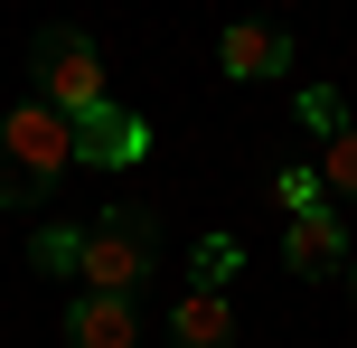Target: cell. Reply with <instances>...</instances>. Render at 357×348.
Segmentation results:
<instances>
[{
  "instance_id": "3957f363",
  "label": "cell",
  "mask_w": 357,
  "mask_h": 348,
  "mask_svg": "<svg viewBox=\"0 0 357 348\" xmlns=\"http://www.w3.org/2000/svg\"><path fill=\"white\" fill-rule=\"evenodd\" d=\"M29 85H38V104H56L66 123H85L94 104H113L104 94V47H94L85 29H38L29 38Z\"/></svg>"
},
{
  "instance_id": "8992f818",
  "label": "cell",
  "mask_w": 357,
  "mask_h": 348,
  "mask_svg": "<svg viewBox=\"0 0 357 348\" xmlns=\"http://www.w3.org/2000/svg\"><path fill=\"white\" fill-rule=\"evenodd\" d=\"M216 66H226L235 85H254V75H282V66H291V29H282V19H235V29L216 38Z\"/></svg>"
},
{
  "instance_id": "52a82bcc",
  "label": "cell",
  "mask_w": 357,
  "mask_h": 348,
  "mask_svg": "<svg viewBox=\"0 0 357 348\" xmlns=\"http://www.w3.org/2000/svg\"><path fill=\"white\" fill-rule=\"evenodd\" d=\"M132 339H142V320H132L123 292H75V311H66V348H132Z\"/></svg>"
},
{
  "instance_id": "7c38bea8",
  "label": "cell",
  "mask_w": 357,
  "mask_h": 348,
  "mask_svg": "<svg viewBox=\"0 0 357 348\" xmlns=\"http://www.w3.org/2000/svg\"><path fill=\"white\" fill-rule=\"evenodd\" d=\"M320 188H329V207H357V123L320 142Z\"/></svg>"
},
{
  "instance_id": "5b68a950",
  "label": "cell",
  "mask_w": 357,
  "mask_h": 348,
  "mask_svg": "<svg viewBox=\"0 0 357 348\" xmlns=\"http://www.w3.org/2000/svg\"><path fill=\"white\" fill-rule=\"evenodd\" d=\"M282 264L310 273V282L348 273V207H310V217H291V226H282Z\"/></svg>"
},
{
  "instance_id": "9c48e42d",
  "label": "cell",
  "mask_w": 357,
  "mask_h": 348,
  "mask_svg": "<svg viewBox=\"0 0 357 348\" xmlns=\"http://www.w3.org/2000/svg\"><path fill=\"white\" fill-rule=\"evenodd\" d=\"M264 198H273V217H310V207H329V188H320V169H301V160H282V169H273V179H264Z\"/></svg>"
},
{
  "instance_id": "8fae6325",
  "label": "cell",
  "mask_w": 357,
  "mask_h": 348,
  "mask_svg": "<svg viewBox=\"0 0 357 348\" xmlns=\"http://www.w3.org/2000/svg\"><path fill=\"white\" fill-rule=\"evenodd\" d=\"M235 273H245V245L235 236H197L188 245V292H226Z\"/></svg>"
},
{
  "instance_id": "277c9868",
  "label": "cell",
  "mask_w": 357,
  "mask_h": 348,
  "mask_svg": "<svg viewBox=\"0 0 357 348\" xmlns=\"http://www.w3.org/2000/svg\"><path fill=\"white\" fill-rule=\"evenodd\" d=\"M142 151H151V123L132 104H94L75 123V169H132Z\"/></svg>"
},
{
  "instance_id": "5bb4252c",
  "label": "cell",
  "mask_w": 357,
  "mask_h": 348,
  "mask_svg": "<svg viewBox=\"0 0 357 348\" xmlns=\"http://www.w3.org/2000/svg\"><path fill=\"white\" fill-rule=\"evenodd\" d=\"M348 301H357V264H348Z\"/></svg>"
},
{
  "instance_id": "6da1fadb",
  "label": "cell",
  "mask_w": 357,
  "mask_h": 348,
  "mask_svg": "<svg viewBox=\"0 0 357 348\" xmlns=\"http://www.w3.org/2000/svg\"><path fill=\"white\" fill-rule=\"evenodd\" d=\"M56 169H75V123L56 104H10L0 113V207L47 198Z\"/></svg>"
},
{
  "instance_id": "7a4b0ae2",
  "label": "cell",
  "mask_w": 357,
  "mask_h": 348,
  "mask_svg": "<svg viewBox=\"0 0 357 348\" xmlns=\"http://www.w3.org/2000/svg\"><path fill=\"white\" fill-rule=\"evenodd\" d=\"M151 264H160V217H151V207H104V217L85 226V264H75V282H85V292H142L151 282Z\"/></svg>"
},
{
  "instance_id": "4fadbf2b",
  "label": "cell",
  "mask_w": 357,
  "mask_h": 348,
  "mask_svg": "<svg viewBox=\"0 0 357 348\" xmlns=\"http://www.w3.org/2000/svg\"><path fill=\"white\" fill-rule=\"evenodd\" d=\"M291 113H301V132H320V142H329V132H348L339 85H301V94H291Z\"/></svg>"
},
{
  "instance_id": "30bf717a",
  "label": "cell",
  "mask_w": 357,
  "mask_h": 348,
  "mask_svg": "<svg viewBox=\"0 0 357 348\" xmlns=\"http://www.w3.org/2000/svg\"><path fill=\"white\" fill-rule=\"evenodd\" d=\"M75 264H85V226H38V236H29V273L75 282Z\"/></svg>"
},
{
  "instance_id": "ba28073f",
  "label": "cell",
  "mask_w": 357,
  "mask_h": 348,
  "mask_svg": "<svg viewBox=\"0 0 357 348\" xmlns=\"http://www.w3.org/2000/svg\"><path fill=\"white\" fill-rule=\"evenodd\" d=\"M169 348H235V311H226V292H178V311H169Z\"/></svg>"
}]
</instances>
